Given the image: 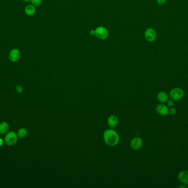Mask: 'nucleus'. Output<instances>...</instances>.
Returning a JSON list of instances; mask_svg holds the SVG:
<instances>
[{"mask_svg": "<svg viewBox=\"0 0 188 188\" xmlns=\"http://www.w3.org/2000/svg\"><path fill=\"white\" fill-rule=\"evenodd\" d=\"M175 104V102H174V100L173 99H170V100H168L167 101V105L168 106H170V107H172Z\"/></svg>", "mask_w": 188, "mask_h": 188, "instance_id": "17", "label": "nucleus"}, {"mask_svg": "<svg viewBox=\"0 0 188 188\" xmlns=\"http://www.w3.org/2000/svg\"><path fill=\"white\" fill-rule=\"evenodd\" d=\"M118 123V119L117 117L114 115H111L107 119V124L109 125V126L111 128L116 127Z\"/></svg>", "mask_w": 188, "mask_h": 188, "instance_id": "10", "label": "nucleus"}, {"mask_svg": "<svg viewBox=\"0 0 188 188\" xmlns=\"http://www.w3.org/2000/svg\"><path fill=\"white\" fill-rule=\"evenodd\" d=\"M144 36L146 40L149 42H152L156 40L157 37L156 32L155 29L149 28L146 29L144 33Z\"/></svg>", "mask_w": 188, "mask_h": 188, "instance_id": "6", "label": "nucleus"}, {"mask_svg": "<svg viewBox=\"0 0 188 188\" xmlns=\"http://www.w3.org/2000/svg\"><path fill=\"white\" fill-rule=\"evenodd\" d=\"M178 179L180 182L188 184V170H182L178 174Z\"/></svg>", "mask_w": 188, "mask_h": 188, "instance_id": "9", "label": "nucleus"}, {"mask_svg": "<svg viewBox=\"0 0 188 188\" xmlns=\"http://www.w3.org/2000/svg\"><path fill=\"white\" fill-rule=\"evenodd\" d=\"M90 34L92 35H95V30H91L90 32Z\"/></svg>", "mask_w": 188, "mask_h": 188, "instance_id": "21", "label": "nucleus"}, {"mask_svg": "<svg viewBox=\"0 0 188 188\" xmlns=\"http://www.w3.org/2000/svg\"><path fill=\"white\" fill-rule=\"evenodd\" d=\"M179 188H186V186H184V185H183V186H179Z\"/></svg>", "mask_w": 188, "mask_h": 188, "instance_id": "22", "label": "nucleus"}, {"mask_svg": "<svg viewBox=\"0 0 188 188\" xmlns=\"http://www.w3.org/2000/svg\"><path fill=\"white\" fill-rule=\"evenodd\" d=\"M31 3L32 5L34 6L35 7H38L41 5L42 1L41 0H31Z\"/></svg>", "mask_w": 188, "mask_h": 188, "instance_id": "15", "label": "nucleus"}, {"mask_svg": "<svg viewBox=\"0 0 188 188\" xmlns=\"http://www.w3.org/2000/svg\"><path fill=\"white\" fill-rule=\"evenodd\" d=\"M21 58V51L17 48L11 49L8 54V58L12 62H16L18 61Z\"/></svg>", "mask_w": 188, "mask_h": 188, "instance_id": "5", "label": "nucleus"}, {"mask_svg": "<svg viewBox=\"0 0 188 188\" xmlns=\"http://www.w3.org/2000/svg\"><path fill=\"white\" fill-rule=\"evenodd\" d=\"M16 90L18 93H21L23 92V87L21 85H17L16 87Z\"/></svg>", "mask_w": 188, "mask_h": 188, "instance_id": "16", "label": "nucleus"}, {"mask_svg": "<svg viewBox=\"0 0 188 188\" xmlns=\"http://www.w3.org/2000/svg\"><path fill=\"white\" fill-rule=\"evenodd\" d=\"M103 140L109 146H114L119 142V136L115 130L112 129L106 130L103 133Z\"/></svg>", "mask_w": 188, "mask_h": 188, "instance_id": "1", "label": "nucleus"}, {"mask_svg": "<svg viewBox=\"0 0 188 188\" xmlns=\"http://www.w3.org/2000/svg\"><path fill=\"white\" fill-rule=\"evenodd\" d=\"M28 134L27 129H25V127H21L19 129L17 133V135L19 138H24Z\"/></svg>", "mask_w": 188, "mask_h": 188, "instance_id": "14", "label": "nucleus"}, {"mask_svg": "<svg viewBox=\"0 0 188 188\" xmlns=\"http://www.w3.org/2000/svg\"><path fill=\"white\" fill-rule=\"evenodd\" d=\"M168 98L169 96L167 94V93L164 92H160L157 95V100L162 103H164L167 102L168 100Z\"/></svg>", "mask_w": 188, "mask_h": 188, "instance_id": "12", "label": "nucleus"}, {"mask_svg": "<svg viewBox=\"0 0 188 188\" xmlns=\"http://www.w3.org/2000/svg\"><path fill=\"white\" fill-rule=\"evenodd\" d=\"M3 143H4V140L2 138H0V146H2Z\"/></svg>", "mask_w": 188, "mask_h": 188, "instance_id": "20", "label": "nucleus"}, {"mask_svg": "<svg viewBox=\"0 0 188 188\" xmlns=\"http://www.w3.org/2000/svg\"><path fill=\"white\" fill-rule=\"evenodd\" d=\"M18 135L14 131H10L6 134L5 137V142L8 146H13L18 140Z\"/></svg>", "mask_w": 188, "mask_h": 188, "instance_id": "2", "label": "nucleus"}, {"mask_svg": "<svg viewBox=\"0 0 188 188\" xmlns=\"http://www.w3.org/2000/svg\"><path fill=\"white\" fill-rule=\"evenodd\" d=\"M131 147L134 150H138L140 149L143 146V140L139 137L133 138L130 142Z\"/></svg>", "mask_w": 188, "mask_h": 188, "instance_id": "7", "label": "nucleus"}, {"mask_svg": "<svg viewBox=\"0 0 188 188\" xmlns=\"http://www.w3.org/2000/svg\"><path fill=\"white\" fill-rule=\"evenodd\" d=\"M156 110L157 113L162 116H166L169 113V109L164 104H159L156 106Z\"/></svg>", "mask_w": 188, "mask_h": 188, "instance_id": "8", "label": "nucleus"}, {"mask_svg": "<svg viewBox=\"0 0 188 188\" xmlns=\"http://www.w3.org/2000/svg\"><path fill=\"white\" fill-rule=\"evenodd\" d=\"M25 2H29L31 1V0H23Z\"/></svg>", "mask_w": 188, "mask_h": 188, "instance_id": "23", "label": "nucleus"}, {"mask_svg": "<svg viewBox=\"0 0 188 188\" xmlns=\"http://www.w3.org/2000/svg\"><path fill=\"white\" fill-rule=\"evenodd\" d=\"M36 7L33 5H28L24 8V12L27 16H32L36 13Z\"/></svg>", "mask_w": 188, "mask_h": 188, "instance_id": "11", "label": "nucleus"}, {"mask_svg": "<svg viewBox=\"0 0 188 188\" xmlns=\"http://www.w3.org/2000/svg\"><path fill=\"white\" fill-rule=\"evenodd\" d=\"M167 0H157V2L159 5H163L166 2Z\"/></svg>", "mask_w": 188, "mask_h": 188, "instance_id": "19", "label": "nucleus"}, {"mask_svg": "<svg viewBox=\"0 0 188 188\" xmlns=\"http://www.w3.org/2000/svg\"><path fill=\"white\" fill-rule=\"evenodd\" d=\"M184 93L180 88H175L170 91V97L174 101H178L183 98Z\"/></svg>", "mask_w": 188, "mask_h": 188, "instance_id": "3", "label": "nucleus"}, {"mask_svg": "<svg viewBox=\"0 0 188 188\" xmlns=\"http://www.w3.org/2000/svg\"><path fill=\"white\" fill-rule=\"evenodd\" d=\"M176 113H177V110H176V109L175 108H171L169 109V113H170V114H171V115H175V114H176Z\"/></svg>", "mask_w": 188, "mask_h": 188, "instance_id": "18", "label": "nucleus"}, {"mask_svg": "<svg viewBox=\"0 0 188 188\" xmlns=\"http://www.w3.org/2000/svg\"><path fill=\"white\" fill-rule=\"evenodd\" d=\"M95 35L98 39L103 40L109 37V31L105 27L100 26L97 27L95 30Z\"/></svg>", "mask_w": 188, "mask_h": 188, "instance_id": "4", "label": "nucleus"}, {"mask_svg": "<svg viewBox=\"0 0 188 188\" xmlns=\"http://www.w3.org/2000/svg\"><path fill=\"white\" fill-rule=\"evenodd\" d=\"M9 124L7 122H2L0 123V134L3 135L8 133L9 130Z\"/></svg>", "mask_w": 188, "mask_h": 188, "instance_id": "13", "label": "nucleus"}]
</instances>
